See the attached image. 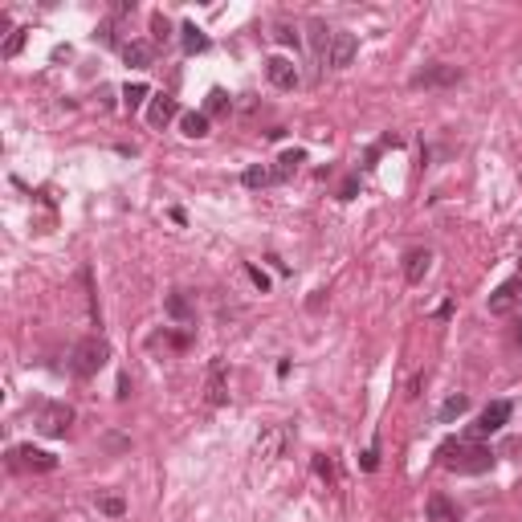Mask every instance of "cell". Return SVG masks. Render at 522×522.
<instances>
[{
	"instance_id": "cell-1",
	"label": "cell",
	"mask_w": 522,
	"mask_h": 522,
	"mask_svg": "<svg viewBox=\"0 0 522 522\" xmlns=\"http://www.w3.org/2000/svg\"><path fill=\"white\" fill-rule=\"evenodd\" d=\"M440 457H445V470H453V473H486V470H494V453L482 449V445H445Z\"/></svg>"
},
{
	"instance_id": "cell-2",
	"label": "cell",
	"mask_w": 522,
	"mask_h": 522,
	"mask_svg": "<svg viewBox=\"0 0 522 522\" xmlns=\"http://www.w3.org/2000/svg\"><path fill=\"white\" fill-rule=\"evenodd\" d=\"M106 359H111V347H106V339H98V335H86V339L74 347V372H78L82 379H90V375H98L102 367H106Z\"/></svg>"
},
{
	"instance_id": "cell-3",
	"label": "cell",
	"mask_w": 522,
	"mask_h": 522,
	"mask_svg": "<svg viewBox=\"0 0 522 522\" xmlns=\"http://www.w3.org/2000/svg\"><path fill=\"white\" fill-rule=\"evenodd\" d=\"M70 424H74V408L70 404H49V408H41V416H37V428H41L45 437H65Z\"/></svg>"
},
{
	"instance_id": "cell-4",
	"label": "cell",
	"mask_w": 522,
	"mask_h": 522,
	"mask_svg": "<svg viewBox=\"0 0 522 522\" xmlns=\"http://www.w3.org/2000/svg\"><path fill=\"white\" fill-rule=\"evenodd\" d=\"M506 421H510V404H506V400H494V404H486V412L477 416V424L470 428V437H489V433H498Z\"/></svg>"
},
{
	"instance_id": "cell-5",
	"label": "cell",
	"mask_w": 522,
	"mask_h": 522,
	"mask_svg": "<svg viewBox=\"0 0 522 522\" xmlns=\"http://www.w3.org/2000/svg\"><path fill=\"white\" fill-rule=\"evenodd\" d=\"M355 49L359 41L351 33H335V41H331V53H326V62L335 65V70H347V65L355 62Z\"/></svg>"
},
{
	"instance_id": "cell-6",
	"label": "cell",
	"mask_w": 522,
	"mask_h": 522,
	"mask_svg": "<svg viewBox=\"0 0 522 522\" xmlns=\"http://www.w3.org/2000/svg\"><path fill=\"white\" fill-rule=\"evenodd\" d=\"M265 74H270V82H274L277 90H294V86H298V70H294L290 57H270V62H265Z\"/></svg>"
},
{
	"instance_id": "cell-7",
	"label": "cell",
	"mask_w": 522,
	"mask_h": 522,
	"mask_svg": "<svg viewBox=\"0 0 522 522\" xmlns=\"http://www.w3.org/2000/svg\"><path fill=\"white\" fill-rule=\"evenodd\" d=\"M457 78H461V70H457V65H428L424 74L412 78V86H453Z\"/></svg>"
},
{
	"instance_id": "cell-8",
	"label": "cell",
	"mask_w": 522,
	"mask_h": 522,
	"mask_svg": "<svg viewBox=\"0 0 522 522\" xmlns=\"http://www.w3.org/2000/svg\"><path fill=\"white\" fill-rule=\"evenodd\" d=\"M228 400V388H225V359H212L209 363V404H225Z\"/></svg>"
},
{
	"instance_id": "cell-9",
	"label": "cell",
	"mask_w": 522,
	"mask_h": 522,
	"mask_svg": "<svg viewBox=\"0 0 522 522\" xmlns=\"http://www.w3.org/2000/svg\"><path fill=\"white\" fill-rule=\"evenodd\" d=\"M428 265H433V253H428V249H412V253L404 257V277L412 282V286H421L424 274H428Z\"/></svg>"
},
{
	"instance_id": "cell-10",
	"label": "cell",
	"mask_w": 522,
	"mask_h": 522,
	"mask_svg": "<svg viewBox=\"0 0 522 522\" xmlns=\"http://www.w3.org/2000/svg\"><path fill=\"white\" fill-rule=\"evenodd\" d=\"M16 457H21V465H29V470H41V473L57 470V457L45 453V449H33V445H21V449H16Z\"/></svg>"
},
{
	"instance_id": "cell-11",
	"label": "cell",
	"mask_w": 522,
	"mask_h": 522,
	"mask_svg": "<svg viewBox=\"0 0 522 522\" xmlns=\"http://www.w3.org/2000/svg\"><path fill=\"white\" fill-rule=\"evenodd\" d=\"M176 114H179L176 98L160 94V98H151V111H147V123H151V127H163V123H172Z\"/></svg>"
},
{
	"instance_id": "cell-12",
	"label": "cell",
	"mask_w": 522,
	"mask_h": 522,
	"mask_svg": "<svg viewBox=\"0 0 522 522\" xmlns=\"http://www.w3.org/2000/svg\"><path fill=\"white\" fill-rule=\"evenodd\" d=\"M514 302H518V286H514V282H506V286H498L494 298H489V314H510Z\"/></svg>"
},
{
	"instance_id": "cell-13",
	"label": "cell",
	"mask_w": 522,
	"mask_h": 522,
	"mask_svg": "<svg viewBox=\"0 0 522 522\" xmlns=\"http://www.w3.org/2000/svg\"><path fill=\"white\" fill-rule=\"evenodd\" d=\"M428 522H457V506L445 494H433L428 498Z\"/></svg>"
},
{
	"instance_id": "cell-14",
	"label": "cell",
	"mask_w": 522,
	"mask_h": 522,
	"mask_svg": "<svg viewBox=\"0 0 522 522\" xmlns=\"http://www.w3.org/2000/svg\"><path fill=\"white\" fill-rule=\"evenodd\" d=\"M179 127H184L188 139H204V135H209V114H200V111L179 114Z\"/></svg>"
},
{
	"instance_id": "cell-15",
	"label": "cell",
	"mask_w": 522,
	"mask_h": 522,
	"mask_svg": "<svg viewBox=\"0 0 522 522\" xmlns=\"http://www.w3.org/2000/svg\"><path fill=\"white\" fill-rule=\"evenodd\" d=\"M151 41H130V45H123V57H127V65H135V70H143V65H151Z\"/></svg>"
},
{
	"instance_id": "cell-16",
	"label": "cell",
	"mask_w": 522,
	"mask_h": 522,
	"mask_svg": "<svg viewBox=\"0 0 522 522\" xmlns=\"http://www.w3.org/2000/svg\"><path fill=\"white\" fill-rule=\"evenodd\" d=\"M306 160V151H302V147H290V151H282V160H277V172L274 176L277 179H290L294 172H298V163Z\"/></svg>"
},
{
	"instance_id": "cell-17",
	"label": "cell",
	"mask_w": 522,
	"mask_h": 522,
	"mask_svg": "<svg viewBox=\"0 0 522 522\" xmlns=\"http://www.w3.org/2000/svg\"><path fill=\"white\" fill-rule=\"evenodd\" d=\"M163 306H167V314H172V318H176V323H188V318H192V306H188V298H184V294H167V298H163Z\"/></svg>"
},
{
	"instance_id": "cell-18",
	"label": "cell",
	"mask_w": 522,
	"mask_h": 522,
	"mask_svg": "<svg viewBox=\"0 0 522 522\" xmlns=\"http://www.w3.org/2000/svg\"><path fill=\"white\" fill-rule=\"evenodd\" d=\"M179 33H184V53H204L209 49V37L196 29V25H184Z\"/></svg>"
},
{
	"instance_id": "cell-19",
	"label": "cell",
	"mask_w": 522,
	"mask_h": 522,
	"mask_svg": "<svg viewBox=\"0 0 522 522\" xmlns=\"http://www.w3.org/2000/svg\"><path fill=\"white\" fill-rule=\"evenodd\" d=\"M470 408V396H449L445 404H440V424H449V421H457L461 412Z\"/></svg>"
},
{
	"instance_id": "cell-20",
	"label": "cell",
	"mask_w": 522,
	"mask_h": 522,
	"mask_svg": "<svg viewBox=\"0 0 522 522\" xmlns=\"http://www.w3.org/2000/svg\"><path fill=\"white\" fill-rule=\"evenodd\" d=\"M310 33H314V37H310V41H314V53H331V41H335V33L326 29L323 21H310Z\"/></svg>"
},
{
	"instance_id": "cell-21",
	"label": "cell",
	"mask_w": 522,
	"mask_h": 522,
	"mask_svg": "<svg viewBox=\"0 0 522 522\" xmlns=\"http://www.w3.org/2000/svg\"><path fill=\"white\" fill-rule=\"evenodd\" d=\"M147 94H151V90H147L143 82H130L127 90H123V106H127V111H139L147 102Z\"/></svg>"
},
{
	"instance_id": "cell-22",
	"label": "cell",
	"mask_w": 522,
	"mask_h": 522,
	"mask_svg": "<svg viewBox=\"0 0 522 522\" xmlns=\"http://www.w3.org/2000/svg\"><path fill=\"white\" fill-rule=\"evenodd\" d=\"M245 188H265L270 179H274V172L270 167H261V163H253V167H245Z\"/></svg>"
},
{
	"instance_id": "cell-23",
	"label": "cell",
	"mask_w": 522,
	"mask_h": 522,
	"mask_svg": "<svg viewBox=\"0 0 522 522\" xmlns=\"http://www.w3.org/2000/svg\"><path fill=\"white\" fill-rule=\"evenodd\" d=\"M98 510L111 514V518H123V514H127V502H123L118 494H102V498H98Z\"/></svg>"
},
{
	"instance_id": "cell-24",
	"label": "cell",
	"mask_w": 522,
	"mask_h": 522,
	"mask_svg": "<svg viewBox=\"0 0 522 522\" xmlns=\"http://www.w3.org/2000/svg\"><path fill=\"white\" fill-rule=\"evenodd\" d=\"M25 33L29 29H13L9 37H4V49H0V53H4V57H16V53L25 49Z\"/></svg>"
},
{
	"instance_id": "cell-25",
	"label": "cell",
	"mask_w": 522,
	"mask_h": 522,
	"mask_svg": "<svg viewBox=\"0 0 522 522\" xmlns=\"http://www.w3.org/2000/svg\"><path fill=\"white\" fill-rule=\"evenodd\" d=\"M151 37H155V41H167V37H172V21L163 13H151Z\"/></svg>"
},
{
	"instance_id": "cell-26",
	"label": "cell",
	"mask_w": 522,
	"mask_h": 522,
	"mask_svg": "<svg viewBox=\"0 0 522 522\" xmlns=\"http://www.w3.org/2000/svg\"><path fill=\"white\" fill-rule=\"evenodd\" d=\"M257 453H261V457H274V453H277V433H274V428H270V433L257 440Z\"/></svg>"
},
{
	"instance_id": "cell-27",
	"label": "cell",
	"mask_w": 522,
	"mask_h": 522,
	"mask_svg": "<svg viewBox=\"0 0 522 522\" xmlns=\"http://www.w3.org/2000/svg\"><path fill=\"white\" fill-rule=\"evenodd\" d=\"M225 106H228V94H225V90H209V111L216 114V111H225Z\"/></svg>"
},
{
	"instance_id": "cell-28",
	"label": "cell",
	"mask_w": 522,
	"mask_h": 522,
	"mask_svg": "<svg viewBox=\"0 0 522 522\" xmlns=\"http://www.w3.org/2000/svg\"><path fill=\"white\" fill-rule=\"evenodd\" d=\"M277 41H282V45H298V33H294L290 25H277Z\"/></svg>"
},
{
	"instance_id": "cell-29",
	"label": "cell",
	"mask_w": 522,
	"mask_h": 522,
	"mask_svg": "<svg viewBox=\"0 0 522 522\" xmlns=\"http://www.w3.org/2000/svg\"><path fill=\"white\" fill-rule=\"evenodd\" d=\"M249 277H253V286H257V290H261V294H265V290H270V277H265V274H261V270H257V265H249Z\"/></svg>"
},
{
	"instance_id": "cell-30",
	"label": "cell",
	"mask_w": 522,
	"mask_h": 522,
	"mask_svg": "<svg viewBox=\"0 0 522 522\" xmlns=\"http://www.w3.org/2000/svg\"><path fill=\"white\" fill-rule=\"evenodd\" d=\"M314 470H318V477H326V482L335 477V470H331V461H326V457H314Z\"/></svg>"
},
{
	"instance_id": "cell-31",
	"label": "cell",
	"mask_w": 522,
	"mask_h": 522,
	"mask_svg": "<svg viewBox=\"0 0 522 522\" xmlns=\"http://www.w3.org/2000/svg\"><path fill=\"white\" fill-rule=\"evenodd\" d=\"M359 465H363V470L372 473V470H375V465H379V461H375V449H367V453L359 457Z\"/></svg>"
},
{
	"instance_id": "cell-32",
	"label": "cell",
	"mask_w": 522,
	"mask_h": 522,
	"mask_svg": "<svg viewBox=\"0 0 522 522\" xmlns=\"http://www.w3.org/2000/svg\"><path fill=\"white\" fill-rule=\"evenodd\" d=\"M355 192H359V179H347V184H343V200H351Z\"/></svg>"
},
{
	"instance_id": "cell-33",
	"label": "cell",
	"mask_w": 522,
	"mask_h": 522,
	"mask_svg": "<svg viewBox=\"0 0 522 522\" xmlns=\"http://www.w3.org/2000/svg\"><path fill=\"white\" fill-rule=\"evenodd\" d=\"M518 343H522V326H518Z\"/></svg>"
}]
</instances>
